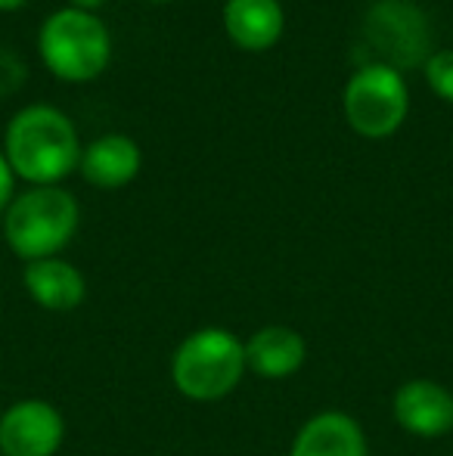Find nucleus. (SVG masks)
I'll return each instance as SVG.
<instances>
[{
	"label": "nucleus",
	"mask_w": 453,
	"mask_h": 456,
	"mask_svg": "<svg viewBox=\"0 0 453 456\" xmlns=\"http://www.w3.org/2000/svg\"><path fill=\"white\" fill-rule=\"evenodd\" d=\"M75 4V10H93V6H103V4H109V0H72Z\"/></svg>",
	"instance_id": "dca6fc26"
},
{
	"label": "nucleus",
	"mask_w": 453,
	"mask_h": 456,
	"mask_svg": "<svg viewBox=\"0 0 453 456\" xmlns=\"http://www.w3.org/2000/svg\"><path fill=\"white\" fill-rule=\"evenodd\" d=\"M6 162L31 183H56L78 165V134L50 106L22 109L6 131Z\"/></svg>",
	"instance_id": "f257e3e1"
},
{
	"label": "nucleus",
	"mask_w": 453,
	"mask_h": 456,
	"mask_svg": "<svg viewBox=\"0 0 453 456\" xmlns=\"http://www.w3.org/2000/svg\"><path fill=\"white\" fill-rule=\"evenodd\" d=\"M22 4H28V0H0V10H19Z\"/></svg>",
	"instance_id": "f3484780"
},
{
	"label": "nucleus",
	"mask_w": 453,
	"mask_h": 456,
	"mask_svg": "<svg viewBox=\"0 0 453 456\" xmlns=\"http://www.w3.org/2000/svg\"><path fill=\"white\" fill-rule=\"evenodd\" d=\"M10 192H12V168L4 156H0V208L10 202Z\"/></svg>",
	"instance_id": "2eb2a0df"
},
{
	"label": "nucleus",
	"mask_w": 453,
	"mask_h": 456,
	"mask_svg": "<svg viewBox=\"0 0 453 456\" xmlns=\"http://www.w3.org/2000/svg\"><path fill=\"white\" fill-rule=\"evenodd\" d=\"M367 44L385 56L388 69H410L425 60L429 25L413 4L385 0L376 4L367 16Z\"/></svg>",
	"instance_id": "423d86ee"
},
{
	"label": "nucleus",
	"mask_w": 453,
	"mask_h": 456,
	"mask_svg": "<svg viewBox=\"0 0 453 456\" xmlns=\"http://www.w3.org/2000/svg\"><path fill=\"white\" fill-rule=\"evenodd\" d=\"M78 230V202L66 190L37 186L10 205L4 233L10 248L25 261L53 258Z\"/></svg>",
	"instance_id": "7ed1b4c3"
},
{
	"label": "nucleus",
	"mask_w": 453,
	"mask_h": 456,
	"mask_svg": "<svg viewBox=\"0 0 453 456\" xmlns=\"http://www.w3.org/2000/svg\"><path fill=\"white\" fill-rule=\"evenodd\" d=\"M425 75H429V85L435 87L438 96L453 102V50H441L425 62Z\"/></svg>",
	"instance_id": "4468645a"
},
{
	"label": "nucleus",
	"mask_w": 453,
	"mask_h": 456,
	"mask_svg": "<svg viewBox=\"0 0 453 456\" xmlns=\"http://www.w3.org/2000/svg\"><path fill=\"white\" fill-rule=\"evenodd\" d=\"M246 372V345L227 330L208 326L181 342L171 361V379L190 401H221Z\"/></svg>",
	"instance_id": "f03ea898"
},
{
	"label": "nucleus",
	"mask_w": 453,
	"mask_h": 456,
	"mask_svg": "<svg viewBox=\"0 0 453 456\" xmlns=\"http://www.w3.org/2000/svg\"><path fill=\"white\" fill-rule=\"evenodd\" d=\"M28 295L47 311H75L85 301V276L60 258L28 261L22 273Z\"/></svg>",
	"instance_id": "9b49d317"
},
{
	"label": "nucleus",
	"mask_w": 453,
	"mask_h": 456,
	"mask_svg": "<svg viewBox=\"0 0 453 456\" xmlns=\"http://www.w3.org/2000/svg\"><path fill=\"white\" fill-rule=\"evenodd\" d=\"M62 416L47 401H19L0 416V453L4 456H53L62 444Z\"/></svg>",
	"instance_id": "0eeeda50"
},
{
	"label": "nucleus",
	"mask_w": 453,
	"mask_h": 456,
	"mask_svg": "<svg viewBox=\"0 0 453 456\" xmlns=\"http://www.w3.org/2000/svg\"><path fill=\"white\" fill-rule=\"evenodd\" d=\"M109 31L85 10H60L41 28V56L66 81H91L109 62Z\"/></svg>",
	"instance_id": "20e7f679"
},
{
	"label": "nucleus",
	"mask_w": 453,
	"mask_h": 456,
	"mask_svg": "<svg viewBox=\"0 0 453 456\" xmlns=\"http://www.w3.org/2000/svg\"><path fill=\"white\" fill-rule=\"evenodd\" d=\"M156 4H165V0H156Z\"/></svg>",
	"instance_id": "a211bd4d"
},
{
	"label": "nucleus",
	"mask_w": 453,
	"mask_h": 456,
	"mask_svg": "<svg viewBox=\"0 0 453 456\" xmlns=\"http://www.w3.org/2000/svg\"><path fill=\"white\" fill-rule=\"evenodd\" d=\"M344 115L363 137H388L407 115L404 78L382 62L363 66L344 87Z\"/></svg>",
	"instance_id": "39448f33"
},
{
	"label": "nucleus",
	"mask_w": 453,
	"mask_h": 456,
	"mask_svg": "<svg viewBox=\"0 0 453 456\" xmlns=\"http://www.w3.org/2000/svg\"><path fill=\"white\" fill-rule=\"evenodd\" d=\"M394 419L419 438H441L453 428V395L432 379H410L394 395Z\"/></svg>",
	"instance_id": "6e6552de"
},
{
	"label": "nucleus",
	"mask_w": 453,
	"mask_h": 456,
	"mask_svg": "<svg viewBox=\"0 0 453 456\" xmlns=\"http://www.w3.org/2000/svg\"><path fill=\"white\" fill-rule=\"evenodd\" d=\"M137 171H140V150L133 140L121 137V134L100 137L81 156V175L93 186H103V190L131 183L137 177Z\"/></svg>",
	"instance_id": "ddd939ff"
},
{
	"label": "nucleus",
	"mask_w": 453,
	"mask_h": 456,
	"mask_svg": "<svg viewBox=\"0 0 453 456\" xmlns=\"http://www.w3.org/2000/svg\"><path fill=\"white\" fill-rule=\"evenodd\" d=\"M289 456H367V438L351 416L320 413L295 435Z\"/></svg>",
	"instance_id": "1a4fd4ad"
},
{
	"label": "nucleus",
	"mask_w": 453,
	"mask_h": 456,
	"mask_svg": "<svg viewBox=\"0 0 453 456\" xmlns=\"http://www.w3.org/2000/svg\"><path fill=\"white\" fill-rule=\"evenodd\" d=\"M224 25L242 50H267L283 35V10L277 0H227Z\"/></svg>",
	"instance_id": "f8f14e48"
},
{
	"label": "nucleus",
	"mask_w": 453,
	"mask_h": 456,
	"mask_svg": "<svg viewBox=\"0 0 453 456\" xmlns=\"http://www.w3.org/2000/svg\"><path fill=\"white\" fill-rule=\"evenodd\" d=\"M308 345L289 326H261L246 342V366L264 379H286L304 363Z\"/></svg>",
	"instance_id": "9d476101"
}]
</instances>
